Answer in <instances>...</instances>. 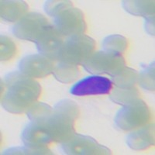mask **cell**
Instances as JSON below:
<instances>
[{
    "label": "cell",
    "mask_w": 155,
    "mask_h": 155,
    "mask_svg": "<svg viewBox=\"0 0 155 155\" xmlns=\"http://www.w3.org/2000/svg\"><path fill=\"white\" fill-rule=\"evenodd\" d=\"M2 106L14 114L27 112L37 103L41 87L34 78L20 71L8 74L2 83Z\"/></svg>",
    "instance_id": "1"
},
{
    "label": "cell",
    "mask_w": 155,
    "mask_h": 155,
    "mask_svg": "<svg viewBox=\"0 0 155 155\" xmlns=\"http://www.w3.org/2000/svg\"><path fill=\"white\" fill-rule=\"evenodd\" d=\"M79 116V109L75 102L64 99L54 106L53 112L41 124L48 132L53 142L63 143L74 134V123Z\"/></svg>",
    "instance_id": "2"
},
{
    "label": "cell",
    "mask_w": 155,
    "mask_h": 155,
    "mask_svg": "<svg viewBox=\"0 0 155 155\" xmlns=\"http://www.w3.org/2000/svg\"><path fill=\"white\" fill-rule=\"evenodd\" d=\"M95 47V41L85 34L68 37L64 41L58 60L74 65H83L94 53Z\"/></svg>",
    "instance_id": "3"
},
{
    "label": "cell",
    "mask_w": 155,
    "mask_h": 155,
    "mask_svg": "<svg viewBox=\"0 0 155 155\" xmlns=\"http://www.w3.org/2000/svg\"><path fill=\"white\" fill-rule=\"evenodd\" d=\"M151 114L147 104L141 99H136L116 113L114 122L122 130H132L144 127L150 121Z\"/></svg>",
    "instance_id": "4"
},
{
    "label": "cell",
    "mask_w": 155,
    "mask_h": 155,
    "mask_svg": "<svg viewBox=\"0 0 155 155\" xmlns=\"http://www.w3.org/2000/svg\"><path fill=\"white\" fill-rule=\"evenodd\" d=\"M125 65V60L121 54L103 50L92 54L83 67L90 74L111 76L124 68Z\"/></svg>",
    "instance_id": "5"
},
{
    "label": "cell",
    "mask_w": 155,
    "mask_h": 155,
    "mask_svg": "<svg viewBox=\"0 0 155 155\" xmlns=\"http://www.w3.org/2000/svg\"><path fill=\"white\" fill-rule=\"evenodd\" d=\"M54 18V27L63 36L81 35L86 30L84 13L79 9L68 8Z\"/></svg>",
    "instance_id": "6"
},
{
    "label": "cell",
    "mask_w": 155,
    "mask_h": 155,
    "mask_svg": "<svg viewBox=\"0 0 155 155\" xmlns=\"http://www.w3.org/2000/svg\"><path fill=\"white\" fill-rule=\"evenodd\" d=\"M61 148L66 154L106 155L110 154L109 148L100 144L89 136L74 134L69 140L61 143Z\"/></svg>",
    "instance_id": "7"
},
{
    "label": "cell",
    "mask_w": 155,
    "mask_h": 155,
    "mask_svg": "<svg viewBox=\"0 0 155 155\" xmlns=\"http://www.w3.org/2000/svg\"><path fill=\"white\" fill-rule=\"evenodd\" d=\"M48 25H49L48 19L43 15L37 12H30L15 24L12 31L18 38L36 42Z\"/></svg>",
    "instance_id": "8"
},
{
    "label": "cell",
    "mask_w": 155,
    "mask_h": 155,
    "mask_svg": "<svg viewBox=\"0 0 155 155\" xmlns=\"http://www.w3.org/2000/svg\"><path fill=\"white\" fill-rule=\"evenodd\" d=\"M64 41V36L54 26L49 24L44 29L35 44L39 54L54 61L58 60Z\"/></svg>",
    "instance_id": "9"
},
{
    "label": "cell",
    "mask_w": 155,
    "mask_h": 155,
    "mask_svg": "<svg viewBox=\"0 0 155 155\" xmlns=\"http://www.w3.org/2000/svg\"><path fill=\"white\" fill-rule=\"evenodd\" d=\"M19 68L25 75L40 78L53 73L54 64L53 60L41 54H35L24 57L19 62Z\"/></svg>",
    "instance_id": "10"
},
{
    "label": "cell",
    "mask_w": 155,
    "mask_h": 155,
    "mask_svg": "<svg viewBox=\"0 0 155 155\" xmlns=\"http://www.w3.org/2000/svg\"><path fill=\"white\" fill-rule=\"evenodd\" d=\"M112 90L111 81L101 75L88 76L76 82L70 89V93L78 96L106 95Z\"/></svg>",
    "instance_id": "11"
},
{
    "label": "cell",
    "mask_w": 155,
    "mask_h": 155,
    "mask_svg": "<svg viewBox=\"0 0 155 155\" xmlns=\"http://www.w3.org/2000/svg\"><path fill=\"white\" fill-rule=\"evenodd\" d=\"M21 138L26 146L34 148H46L53 140L41 124L30 122L23 129Z\"/></svg>",
    "instance_id": "12"
},
{
    "label": "cell",
    "mask_w": 155,
    "mask_h": 155,
    "mask_svg": "<svg viewBox=\"0 0 155 155\" xmlns=\"http://www.w3.org/2000/svg\"><path fill=\"white\" fill-rule=\"evenodd\" d=\"M127 143L133 150H145L154 143V127L153 124H147L131 132L127 137Z\"/></svg>",
    "instance_id": "13"
},
{
    "label": "cell",
    "mask_w": 155,
    "mask_h": 155,
    "mask_svg": "<svg viewBox=\"0 0 155 155\" xmlns=\"http://www.w3.org/2000/svg\"><path fill=\"white\" fill-rule=\"evenodd\" d=\"M28 9L23 1H1V17L8 22L19 21L27 14Z\"/></svg>",
    "instance_id": "14"
},
{
    "label": "cell",
    "mask_w": 155,
    "mask_h": 155,
    "mask_svg": "<svg viewBox=\"0 0 155 155\" xmlns=\"http://www.w3.org/2000/svg\"><path fill=\"white\" fill-rule=\"evenodd\" d=\"M122 5L127 12L134 16L144 18L154 16L153 1H124Z\"/></svg>",
    "instance_id": "15"
},
{
    "label": "cell",
    "mask_w": 155,
    "mask_h": 155,
    "mask_svg": "<svg viewBox=\"0 0 155 155\" xmlns=\"http://www.w3.org/2000/svg\"><path fill=\"white\" fill-rule=\"evenodd\" d=\"M53 74L58 81L66 84L74 81L80 75V71L78 65L60 61L54 66Z\"/></svg>",
    "instance_id": "16"
},
{
    "label": "cell",
    "mask_w": 155,
    "mask_h": 155,
    "mask_svg": "<svg viewBox=\"0 0 155 155\" xmlns=\"http://www.w3.org/2000/svg\"><path fill=\"white\" fill-rule=\"evenodd\" d=\"M109 93V98L113 102L123 106L137 99L140 96V92L135 86L115 87Z\"/></svg>",
    "instance_id": "17"
},
{
    "label": "cell",
    "mask_w": 155,
    "mask_h": 155,
    "mask_svg": "<svg viewBox=\"0 0 155 155\" xmlns=\"http://www.w3.org/2000/svg\"><path fill=\"white\" fill-rule=\"evenodd\" d=\"M111 82L116 87H134L137 83L138 73L130 68H124L111 75Z\"/></svg>",
    "instance_id": "18"
},
{
    "label": "cell",
    "mask_w": 155,
    "mask_h": 155,
    "mask_svg": "<svg viewBox=\"0 0 155 155\" xmlns=\"http://www.w3.org/2000/svg\"><path fill=\"white\" fill-rule=\"evenodd\" d=\"M128 43L124 36L113 34L106 37L102 41V48L104 51L121 54L127 50Z\"/></svg>",
    "instance_id": "19"
},
{
    "label": "cell",
    "mask_w": 155,
    "mask_h": 155,
    "mask_svg": "<svg viewBox=\"0 0 155 155\" xmlns=\"http://www.w3.org/2000/svg\"><path fill=\"white\" fill-rule=\"evenodd\" d=\"M52 112L53 109L51 106L43 102H38L29 109L27 114L30 121L40 123L45 120Z\"/></svg>",
    "instance_id": "20"
},
{
    "label": "cell",
    "mask_w": 155,
    "mask_h": 155,
    "mask_svg": "<svg viewBox=\"0 0 155 155\" xmlns=\"http://www.w3.org/2000/svg\"><path fill=\"white\" fill-rule=\"evenodd\" d=\"M142 88L149 91L154 90V62L147 66L138 74V81Z\"/></svg>",
    "instance_id": "21"
},
{
    "label": "cell",
    "mask_w": 155,
    "mask_h": 155,
    "mask_svg": "<svg viewBox=\"0 0 155 155\" xmlns=\"http://www.w3.org/2000/svg\"><path fill=\"white\" fill-rule=\"evenodd\" d=\"M0 52V58L2 61L10 60L16 54V44L7 36H1Z\"/></svg>",
    "instance_id": "22"
},
{
    "label": "cell",
    "mask_w": 155,
    "mask_h": 155,
    "mask_svg": "<svg viewBox=\"0 0 155 155\" xmlns=\"http://www.w3.org/2000/svg\"><path fill=\"white\" fill-rule=\"evenodd\" d=\"M3 154H52L48 148H34L28 146L11 147L3 151Z\"/></svg>",
    "instance_id": "23"
},
{
    "label": "cell",
    "mask_w": 155,
    "mask_h": 155,
    "mask_svg": "<svg viewBox=\"0 0 155 155\" xmlns=\"http://www.w3.org/2000/svg\"><path fill=\"white\" fill-rule=\"evenodd\" d=\"M73 7L70 1H48L44 4V10L49 16L55 17L61 11Z\"/></svg>",
    "instance_id": "24"
},
{
    "label": "cell",
    "mask_w": 155,
    "mask_h": 155,
    "mask_svg": "<svg viewBox=\"0 0 155 155\" xmlns=\"http://www.w3.org/2000/svg\"><path fill=\"white\" fill-rule=\"evenodd\" d=\"M145 30L150 35L154 34V16L145 18Z\"/></svg>",
    "instance_id": "25"
}]
</instances>
